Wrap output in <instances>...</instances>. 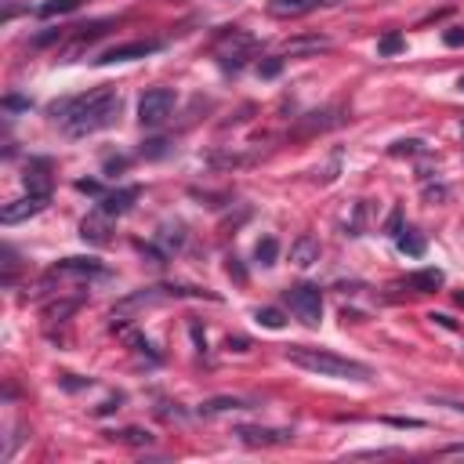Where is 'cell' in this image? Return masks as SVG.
<instances>
[{
  "label": "cell",
  "instance_id": "cell-1",
  "mask_svg": "<svg viewBox=\"0 0 464 464\" xmlns=\"http://www.w3.org/2000/svg\"><path fill=\"white\" fill-rule=\"evenodd\" d=\"M116 113H120V95L113 87H98V91H91V95H77V98L51 106V116L62 123V131L69 138H84V135H95V131L109 128L116 120Z\"/></svg>",
  "mask_w": 464,
  "mask_h": 464
},
{
  "label": "cell",
  "instance_id": "cell-2",
  "mask_svg": "<svg viewBox=\"0 0 464 464\" xmlns=\"http://www.w3.org/2000/svg\"><path fill=\"white\" fill-rule=\"evenodd\" d=\"M287 359L308 374H319V378H337V381H370L374 370L366 363H356V359H345V356H334L327 349H308V345H290L287 349Z\"/></svg>",
  "mask_w": 464,
  "mask_h": 464
},
{
  "label": "cell",
  "instance_id": "cell-3",
  "mask_svg": "<svg viewBox=\"0 0 464 464\" xmlns=\"http://www.w3.org/2000/svg\"><path fill=\"white\" fill-rule=\"evenodd\" d=\"M287 301H290L294 316H298L305 327H316V323L323 319V294H319V287H308V283L290 287V290H287Z\"/></svg>",
  "mask_w": 464,
  "mask_h": 464
},
{
  "label": "cell",
  "instance_id": "cell-4",
  "mask_svg": "<svg viewBox=\"0 0 464 464\" xmlns=\"http://www.w3.org/2000/svg\"><path fill=\"white\" fill-rule=\"evenodd\" d=\"M171 113H174V91H167V87H152L138 98V120L145 128H157Z\"/></svg>",
  "mask_w": 464,
  "mask_h": 464
},
{
  "label": "cell",
  "instance_id": "cell-5",
  "mask_svg": "<svg viewBox=\"0 0 464 464\" xmlns=\"http://www.w3.org/2000/svg\"><path fill=\"white\" fill-rule=\"evenodd\" d=\"M47 207V193H29V196H22V200H15V203H4V210H0V222L4 225H18V222H26V218H33V214H40Z\"/></svg>",
  "mask_w": 464,
  "mask_h": 464
},
{
  "label": "cell",
  "instance_id": "cell-6",
  "mask_svg": "<svg viewBox=\"0 0 464 464\" xmlns=\"http://www.w3.org/2000/svg\"><path fill=\"white\" fill-rule=\"evenodd\" d=\"M160 44H152V40H131V44H120V47H109L102 58H95V62H102V66H113V62H135V58H145V55H152Z\"/></svg>",
  "mask_w": 464,
  "mask_h": 464
},
{
  "label": "cell",
  "instance_id": "cell-7",
  "mask_svg": "<svg viewBox=\"0 0 464 464\" xmlns=\"http://www.w3.org/2000/svg\"><path fill=\"white\" fill-rule=\"evenodd\" d=\"M236 436L247 443V446H276V443H290V431H272V428H251L243 424Z\"/></svg>",
  "mask_w": 464,
  "mask_h": 464
},
{
  "label": "cell",
  "instance_id": "cell-8",
  "mask_svg": "<svg viewBox=\"0 0 464 464\" xmlns=\"http://www.w3.org/2000/svg\"><path fill=\"white\" fill-rule=\"evenodd\" d=\"M407 283L417 294H431V290H439L446 283V276H443V268H417V272L407 276Z\"/></svg>",
  "mask_w": 464,
  "mask_h": 464
},
{
  "label": "cell",
  "instance_id": "cell-9",
  "mask_svg": "<svg viewBox=\"0 0 464 464\" xmlns=\"http://www.w3.org/2000/svg\"><path fill=\"white\" fill-rule=\"evenodd\" d=\"M80 236L84 239H91V243H109V214L106 210H98V214H91V218H84V225H80Z\"/></svg>",
  "mask_w": 464,
  "mask_h": 464
},
{
  "label": "cell",
  "instance_id": "cell-10",
  "mask_svg": "<svg viewBox=\"0 0 464 464\" xmlns=\"http://www.w3.org/2000/svg\"><path fill=\"white\" fill-rule=\"evenodd\" d=\"M319 4H323V0H272L268 11H272V15H280V18H298V15L316 11Z\"/></svg>",
  "mask_w": 464,
  "mask_h": 464
},
{
  "label": "cell",
  "instance_id": "cell-11",
  "mask_svg": "<svg viewBox=\"0 0 464 464\" xmlns=\"http://www.w3.org/2000/svg\"><path fill=\"white\" fill-rule=\"evenodd\" d=\"M290 261H294L298 268L316 265V261H319V239H312V236H301V239L290 247Z\"/></svg>",
  "mask_w": 464,
  "mask_h": 464
},
{
  "label": "cell",
  "instance_id": "cell-12",
  "mask_svg": "<svg viewBox=\"0 0 464 464\" xmlns=\"http://www.w3.org/2000/svg\"><path fill=\"white\" fill-rule=\"evenodd\" d=\"M135 200H138V189L131 185V189H120V193L106 196V200H102V210H106L109 218H113V214H123V210H128V207H131Z\"/></svg>",
  "mask_w": 464,
  "mask_h": 464
},
{
  "label": "cell",
  "instance_id": "cell-13",
  "mask_svg": "<svg viewBox=\"0 0 464 464\" xmlns=\"http://www.w3.org/2000/svg\"><path fill=\"white\" fill-rule=\"evenodd\" d=\"M55 272H62V276H91V272H102V265L95 258H66V261H58Z\"/></svg>",
  "mask_w": 464,
  "mask_h": 464
},
{
  "label": "cell",
  "instance_id": "cell-14",
  "mask_svg": "<svg viewBox=\"0 0 464 464\" xmlns=\"http://www.w3.org/2000/svg\"><path fill=\"white\" fill-rule=\"evenodd\" d=\"M254 258L261 265H276V258H280V243H276V236H261L254 243Z\"/></svg>",
  "mask_w": 464,
  "mask_h": 464
},
{
  "label": "cell",
  "instance_id": "cell-15",
  "mask_svg": "<svg viewBox=\"0 0 464 464\" xmlns=\"http://www.w3.org/2000/svg\"><path fill=\"white\" fill-rule=\"evenodd\" d=\"M247 403H243V399H229V395H222V399H207V403L200 407V414H225V410H243Z\"/></svg>",
  "mask_w": 464,
  "mask_h": 464
},
{
  "label": "cell",
  "instance_id": "cell-16",
  "mask_svg": "<svg viewBox=\"0 0 464 464\" xmlns=\"http://www.w3.org/2000/svg\"><path fill=\"white\" fill-rule=\"evenodd\" d=\"M403 47H407V37H403V33H385V37L378 40V55H381V58H392V55H399Z\"/></svg>",
  "mask_w": 464,
  "mask_h": 464
},
{
  "label": "cell",
  "instance_id": "cell-17",
  "mask_svg": "<svg viewBox=\"0 0 464 464\" xmlns=\"http://www.w3.org/2000/svg\"><path fill=\"white\" fill-rule=\"evenodd\" d=\"M80 8V0H47V4L37 8L40 18H51V15H66V11H77Z\"/></svg>",
  "mask_w": 464,
  "mask_h": 464
},
{
  "label": "cell",
  "instance_id": "cell-18",
  "mask_svg": "<svg viewBox=\"0 0 464 464\" xmlns=\"http://www.w3.org/2000/svg\"><path fill=\"white\" fill-rule=\"evenodd\" d=\"M261 327H268V330H283L287 327V316L280 312V308H258V316H254Z\"/></svg>",
  "mask_w": 464,
  "mask_h": 464
},
{
  "label": "cell",
  "instance_id": "cell-19",
  "mask_svg": "<svg viewBox=\"0 0 464 464\" xmlns=\"http://www.w3.org/2000/svg\"><path fill=\"white\" fill-rule=\"evenodd\" d=\"M399 251L410 254V258H421V254H424V236H417V232H403V236H399Z\"/></svg>",
  "mask_w": 464,
  "mask_h": 464
},
{
  "label": "cell",
  "instance_id": "cell-20",
  "mask_svg": "<svg viewBox=\"0 0 464 464\" xmlns=\"http://www.w3.org/2000/svg\"><path fill=\"white\" fill-rule=\"evenodd\" d=\"M280 73H283V58H261L258 62V77L261 80H276Z\"/></svg>",
  "mask_w": 464,
  "mask_h": 464
},
{
  "label": "cell",
  "instance_id": "cell-21",
  "mask_svg": "<svg viewBox=\"0 0 464 464\" xmlns=\"http://www.w3.org/2000/svg\"><path fill=\"white\" fill-rule=\"evenodd\" d=\"M388 152H392V157H417V152H424V142H417V138L395 142V145H388Z\"/></svg>",
  "mask_w": 464,
  "mask_h": 464
},
{
  "label": "cell",
  "instance_id": "cell-22",
  "mask_svg": "<svg viewBox=\"0 0 464 464\" xmlns=\"http://www.w3.org/2000/svg\"><path fill=\"white\" fill-rule=\"evenodd\" d=\"M113 439H123V443H135V446H149V431H142V428H128V431H120V436H113Z\"/></svg>",
  "mask_w": 464,
  "mask_h": 464
},
{
  "label": "cell",
  "instance_id": "cell-23",
  "mask_svg": "<svg viewBox=\"0 0 464 464\" xmlns=\"http://www.w3.org/2000/svg\"><path fill=\"white\" fill-rule=\"evenodd\" d=\"M323 47H330V44H327V40H290V44H287L290 55H298V51H323Z\"/></svg>",
  "mask_w": 464,
  "mask_h": 464
},
{
  "label": "cell",
  "instance_id": "cell-24",
  "mask_svg": "<svg viewBox=\"0 0 464 464\" xmlns=\"http://www.w3.org/2000/svg\"><path fill=\"white\" fill-rule=\"evenodd\" d=\"M443 44L446 47H464V26H450L443 33Z\"/></svg>",
  "mask_w": 464,
  "mask_h": 464
},
{
  "label": "cell",
  "instance_id": "cell-25",
  "mask_svg": "<svg viewBox=\"0 0 464 464\" xmlns=\"http://www.w3.org/2000/svg\"><path fill=\"white\" fill-rule=\"evenodd\" d=\"M164 145H167V142H160V138H157V142H145V145H142V157H152V160L164 157Z\"/></svg>",
  "mask_w": 464,
  "mask_h": 464
},
{
  "label": "cell",
  "instance_id": "cell-26",
  "mask_svg": "<svg viewBox=\"0 0 464 464\" xmlns=\"http://www.w3.org/2000/svg\"><path fill=\"white\" fill-rule=\"evenodd\" d=\"M229 276H236V283H243V280H247V272H243V265H239L236 258H229Z\"/></svg>",
  "mask_w": 464,
  "mask_h": 464
},
{
  "label": "cell",
  "instance_id": "cell-27",
  "mask_svg": "<svg viewBox=\"0 0 464 464\" xmlns=\"http://www.w3.org/2000/svg\"><path fill=\"white\" fill-rule=\"evenodd\" d=\"M428 319H431V323H439V327H446V330H457V323H453L450 316H443V312H431Z\"/></svg>",
  "mask_w": 464,
  "mask_h": 464
},
{
  "label": "cell",
  "instance_id": "cell-28",
  "mask_svg": "<svg viewBox=\"0 0 464 464\" xmlns=\"http://www.w3.org/2000/svg\"><path fill=\"white\" fill-rule=\"evenodd\" d=\"M77 189H80V193H91V196H98L102 185H98V181H77Z\"/></svg>",
  "mask_w": 464,
  "mask_h": 464
},
{
  "label": "cell",
  "instance_id": "cell-29",
  "mask_svg": "<svg viewBox=\"0 0 464 464\" xmlns=\"http://www.w3.org/2000/svg\"><path fill=\"white\" fill-rule=\"evenodd\" d=\"M229 349H236V352H247V337H229Z\"/></svg>",
  "mask_w": 464,
  "mask_h": 464
},
{
  "label": "cell",
  "instance_id": "cell-30",
  "mask_svg": "<svg viewBox=\"0 0 464 464\" xmlns=\"http://www.w3.org/2000/svg\"><path fill=\"white\" fill-rule=\"evenodd\" d=\"M4 106L8 109H29V102H22V98H4Z\"/></svg>",
  "mask_w": 464,
  "mask_h": 464
},
{
  "label": "cell",
  "instance_id": "cell-31",
  "mask_svg": "<svg viewBox=\"0 0 464 464\" xmlns=\"http://www.w3.org/2000/svg\"><path fill=\"white\" fill-rule=\"evenodd\" d=\"M443 453H446V457H457V453H464V443H453V446H446Z\"/></svg>",
  "mask_w": 464,
  "mask_h": 464
},
{
  "label": "cell",
  "instance_id": "cell-32",
  "mask_svg": "<svg viewBox=\"0 0 464 464\" xmlns=\"http://www.w3.org/2000/svg\"><path fill=\"white\" fill-rule=\"evenodd\" d=\"M399 218H403V214L392 210V218H388V229H392V232H399Z\"/></svg>",
  "mask_w": 464,
  "mask_h": 464
},
{
  "label": "cell",
  "instance_id": "cell-33",
  "mask_svg": "<svg viewBox=\"0 0 464 464\" xmlns=\"http://www.w3.org/2000/svg\"><path fill=\"white\" fill-rule=\"evenodd\" d=\"M457 87H460V95H464V77H460V80H457Z\"/></svg>",
  "mask_w": 464,
  "mask_h": 464
},
{
  "label": "cell",
  "instance_id": "cell-34",
  "mask_svg": "<svg viewBox=\"0 0 464 464\" xmlns=\"http://www.w3.org/2000/svg\"><path fill=\"white\" fill-rule=\"evenodd\" d=\"M460 135H464V131H460Z\"/></svg>",
  "mask_w": 464,
  "mask_h": 464
}]
</instances>
